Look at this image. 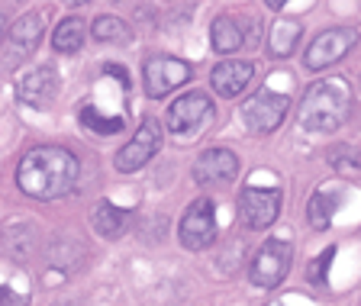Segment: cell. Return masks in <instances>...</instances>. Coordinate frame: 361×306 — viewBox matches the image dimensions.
Segmentation results:
<instances>
[{
	"instance_id": "1",
	"label": "cell",
	"mask_w": 361,
	"mask_h": 306,
	"mask_svg": "<svg viewBox=\"0 0 361 306\" xmlns=\"http://www.w3.org/2000/svg\"><path fill=\"white\" fill-rule=\"evenodd\" d=\"M81 161L61 145H36L20 158L16 187L32 200H59L78 187Z\"/></svg>"
},
{
	"instance_id": "2",
	"label": "cell",
	"mask_w": 361,
	"mask_h": 306,
	"mask_svg": "<svg viewBox=\"0 0 361 306\" xmlns=\"http://www.w3.org/2000/svg\"><path fill=\"white\" fill-rule=\"evenodd\" d=\"M352 113V87L345 78H326L310 84L300 104V126L307 133H336Z\"/></svg>"
},
{
	"instance_id": "3",
	"label": "cell",
	"mask_w": 361,
	"mask_h": 306,
	"mask_svg": "<svg viewBox=\"0 0 361 306\" xmlns=\"http://www.w3.org/2000/svg\"><path fill=\"white\" fill-rule=\"evenodd\" d=\"M293 262V245L284 239H268L252 258V268H248V277L252 284L262 287V290H274V287L284 284L287 271H290Z\"/></svg>"
},
{
	"instance_id": "4",
	"label": "cell",
	"mask_w": 361,
	"mask_h": 306,
	"mask_svg": "<svg viewBox=\"0 0 361 306\" xmlns=\"http://www.w3.org/2000/svg\"><path fill=\"white\" fill-rule=\"evenodd\" d=\"M213 120V100L203 90H190L168 106V129L178 139H194Z\"/></svg>"
},
{
	"instance_id": "5",
	"label": "cell",
	"mask_w": 361,
	"mask_h": 306,
	"mask_svg": "<svg viewBox=\"0 0 361 306\" xmlns=\"http://www.w3.org/2000/svg\"><path fill=\"white\" fill-rule=\"evenodd\" d=\"M158 149H161V123H158L155 116H145V120L139 123V129H135V135L129 139V145H123V149L116 152L113 164H116V171L133 174V171H139V168H145V164L158 155Z\"/></svg>"
},
{
	"instance_id": "6",
	"label": "cell",
	"mask_w": 361,
	"mask_h": 306,
	"mask_svg": "<svg viewBox=\"0 0 361 306\" xmlns=\"http://www.w3.org/2000/svg\"><path fill=\"white\" fill-rule=\"evenodd\" d=\"M358 45V30L352 26H336V30H326L307 45V55H303V65L307 71H323V68L342 61L348 52Z\"/></svg>"
},
{
	"instance_id": "7",
	"label": "cell",
	"mask_w": 361,
	"mask_h": 306,
	"mask_svg": "<svg viewBox=\"0 0 361 306\" xmlns=\"http://www.w3.org/2000/svg\"><path fill=\"white\" fill-rule=\"evenodd\" d=\"M178 239L190 252H203L207 245H213V239H216V207H213V200L200 197V200L190 203L188 213L180 216Z\"/></svg>"
},
{
	"instance_id": "8",
	"label": "cell",
	"mask_w": 361,
	"mask_h": 306,
	"mask_svg": "<svg viewBox=\"0 0 361 306\" xmlns=\"http://www.w3.org/2000/svg\"><path fill=\"white\" fill-rule=\"evenodd\" d=\"M287 106L290 100L284 94H274V90H258L255 97H248L245 106H242V120L255 135H268L284 123Z\"/></svg>"
},
{
	"instance_id": "9",
	"label": "cell",
	"mask_w": 361,
	"mask_h": 306,
	"mask_svg": "<svg viewBox=\"0 0 361 306\" xmlns=\"http://www.w3.org/2000/svg\"><path fill=\"white\" fill-rule=\"evenodd\" d=\"M284 190L281 187H245L239 194V213L248 229H268L281 213Z\"/></svg>"
},
{
	"instance_id": "10",
	"label": "cell",
	"mask_w": 361,
	"mask_h": 306,
	"mask_svg": "<svg viewBox=\"0 0 361 306\" xmlns=\"http://www.w3.org/2000/svg\"><path fill=\"white\" fill-rule=\"evenodd\" d=\"M190 75H194V68L188 61L180 59H171V55H152L145 61V90H149V97H168L171 90H178L180 84H188Z\"/></svg>"
},
{
	"instance_id": "11",
	"label": "cell",
	"mask_w": 361,
	"mask_h": 306,
	"mask_svg": "<svg viewBox=\"0 0 361 306\" xmlns=\"http://www.w3.org/2000/svg\"><path fill=\"white\" fill-rule=\"evenodd\" d=\"M197 184H233L239 174V155L229 149H207L190 168Z\"/></svg>"
},
{
	"instance_id": "12",
	"label": "cell",
	"mask_w": 361,
	"mask_h": 306,
	"mask_svg": "<svg viewBox=\"0 0 361 306\" xmlns=\"http://www.w3.org/2000/svg\"><path fill=\"white\" fill-rule=\"evenodd\" d=\"M55 94H59V75L45 65L26 71L20 78V84H16V97L26 106H32V110H45L55 100Z\"/></svg>"
},
{
	"instance_id": "13",
	"label": "cell",
	"mask_w": 361,
	"mask_h": 306,
	"mask_svg": "<svg viewBox=\"0 0 361 306\" xmlns=\"http://www.w3.org/2000/svg\"><path fill=\"white\" fill-rule=\"evenodd\" d=\"M252 75H255V68H252V61H219L216 68H213L210 75V87L216 90L219 97H239L242 90L248 87V81H252Z\"/></svg>"
},
{
	"instance_id": "14",
	"label": "cell",
	"mask_w": 361,
	"mask_h": 306,
	"mask_svg": "<svg viewBox=\"0 0 361 306\" xmlns=\"http://www.w3.org/2000/svg\"><path fill=\"white\" fill-rule=\"evenodd\" d=\"M90 223H94V229H97L104 239H120L129 223V209L113 207L110 200H100L97 207L90 209Z\"/></svg>"
},
{
	"instance_id": "15",
	"label": "cell",
	"mask_w": 361,
	"mask_h": 306,
	"mask_svg": "<svg viewBox=\"0 0 361 306\" xmlns=\"http://www.w3.org/2000/svg\"><path fill=\"white\" fill-rule=\"evenodd\" d=\"M242 42H245V36H242L239 30V20L235 16H216L210 26V45L213 52L219 55H233L242 49Z\"/></svg>"
},
{
	"instance_id": "16",
	"label": "cell",
	"mask_w": 361,
	"mask_h": 306,
	"mask_svg": "<svg viewBox=\"0 0 361 306\" xmlns=\"http://www.w3.org/2000/svg\"><path fill=\"white\" fill-rule=\"evenodd\" d=\"M39 42H42V20H39V13L20 16V20L13 23V30H10V45H13V52L32 55Z\"/></svg>"
},
{
	"instance_id": "17",
	"label": "cell",
	"mask_w": 361,
	"mask_h": 306,
	"mask_svg": "<svg viewBox=\"0 0 361 306\" xmlns=\"http://www.w3.org/2000/svg\"><path fill=\"white\" fill-rule=\"evenodd\" d=\"M300 42V23L297 20H278L271 26V36H268V52L274 59H287V55L297 49Z\"/></svg>"
},
{
	"instance_id": "18",
	"label": "cell",
	"mask_w": 361,
	"mask_h": 306,
	"mask_svg": "<svg viewBox=\"0 0 361 306\" xmlns=\"http://www.w3.org/2000/svg\"><path fill=\"white\" fill-rule=\"evenodd\" d=\"M84 45V23L78 16H68L59 23V30L52 32V49L61 55H75Z\"/></svg>"
},
{
	"instance_id": "19",
	"label": "cell",
	"mask_w": 361,
	"mask_h": 306,
	"mask_svg": "<svg viewBox=\"0 0 361 306\" xmlns=\"http://www.w3.org/2000/svg\"><path fill=\"white\" fill-rule=\"evenodd\" d=\"M90 36L97 39V42H106V45H126L129 39H133V30H129L120 16H97Z\"/></svg>"
},
{
	"instance_id": "20",
	"label": "cell",
	"mask_w": 361,
	"mask_h": 306,
	"mask_svg": "<svg viewBox=\"0 0 361 306\" xmlns=\"http://www.w3.org/2000/svg\"><path fill=\"white\" fill-rule=\"evenodd\" d=\"M332 207H336V197H332L326 187H319V190L310 197V203H307V223L313 226L316 232L329 229V223H332Z\"/></svg>"
},
{
	"instance_id": "21",
	"label": "cell",
	"mask_w": 361,
	"mask_h": 306,
	"mask_svg": "<svg viewBox=\"0 0 361 306\" xmlns=\"http://www.w3.org/2000/svg\"><path fill=\"white\" fill-rule=\"evenodd\" d=\"M78 120H81V126H87L90 133H97V135H116L126 126L123 116H100L94 104H84L81 110H78Z\"/></svg>"
},
{
	"instance_id": "22",
	"label": "cell",
	"mask_w": 361,
	"mask_h": 306,
	"mask_svg": "<svg viewBox=\"0 0 361 306\" xmlns=\"http://www.w3.org/2000/svg\"><path fill=\"white\" fill-rule=\"evenodd\" d=\"M329 164L336 168L338 174H358L361 171V152L355 149V145H336V149L329 152Z\"/></svg>"
},
{
	"instance_id": "23",
	"label": "cell",
	"mask_w": 361,
	"mask_h": 306,
	"mask_svg": "<svg viewBox=\"0 0 361 306\" xmlns=\"http://www.w3.org/2000/svg\"><path fill=\"white\" fill-rule=\"evenodd\" d=\"M332 258H336V248H326V252L319 255L313 264H310V268H307V281H310V284L326 287V271H329Z\"/></svg>"
},
{
	"instance_id": "24",
	"label": "cell",
	"mask_w": 361,
	"mask_h": 306,
	"mask_svg": "<svg viewBox=\"0 0 361 306\" xmlns=\"http://www.w3.org/2000/svg\"><path fill=\"white\" fill-rule=\"evenodd\" d=\"M104 71H106V75H113V78H120V87H123V90L133 87V81H129V71H126V68H120V65H106Z\"/></svg>"
},
{
	"instance_id": "25",
	"label": "cell",
	"mask_w": 361,
	"mask_h": 306,
	"mask_svg": "<svg viewBox=\"0 0 361 306\" xmlns=\"http://www.w3.org/2000/svg\"><path fill=\"white\" fill-rule=\"evenodd\" d=\"M23 293H16V290H7V287H0V303H23Z\"/></svg>"
},
{
	"instance_id": "26",
	"label": "cell",
	"mask_w": 361,
	"mask_h": 306,
	"mask_svg": "<svg viewBox=\"0 0 361 306\" xmlns=\"http://www.w3.org/2000/svg\"><path fill=\"white\" fill-rule=\"evenodd\" d=\"M264 4H268L271 10H281V7H284V4H290V0H264Z\"/></svg>"
},
{
	"instance_id": "27",
	"label": "cell",
	"mask_w": 361,
	"mask_h": 306,
	"mask_svg": "<svg viewBox=\"0 0 361 306\" xmlns=\"http://www.w3.org/2000/svg\"><path fill=\"white\" fill-rule=\"evenodd\" d=\"M4 32H7V16H4V10H0V39H4Z\"/></svg>"
},
{
	"instance_id": "28",
	"label": "cell",
	"mask_w": 361,
	"mask_h": 306,
	"mask_svg": "<svg viewBox=\"0 0 361 306\" xmlns=\"http://www.w3.org/2000/svg\"><path fill=\"white\" fill-rule=\"evenodd\" d=\"M65 4H71V7H81V4H90V0H65Z\"/></svg>"
},
{
	"instance_id": "29",
	"label": "cell",
	"mask_w": 361,
	"mask_h": 306,
	"mask_svg": "<svg viewBox=\"0 0 361 306\" xmlns=\"http://www.w3.org/2000/svg\"><path fill=\"white\" fill-rule=\"evenodd\" d=\"M120 4H126V0H120Z\"/></svg>"
}]
</instances>
